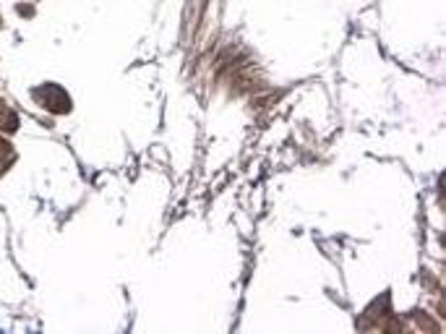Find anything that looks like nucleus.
I'll list each match as a JSON object with an SVG mask.
<instances>
[{
    "instance_id": "1",
    "label": "nucleus",
    "mask_w": 446,
    "mask_h": 334,
    "mask_svg": "<svg viewBox=\"0 0 446 334\" xmlns=\"http://www.w3.org/2000/svg\"><path fill=\"white\" fill-rule=\"evenodd\" d=\"M39 97H45V102H48L50 110H55V113H66V110H71V99H68V95L60 89V86H45V89H39L37 92Z\"/></svg>"
}]
</instances>
